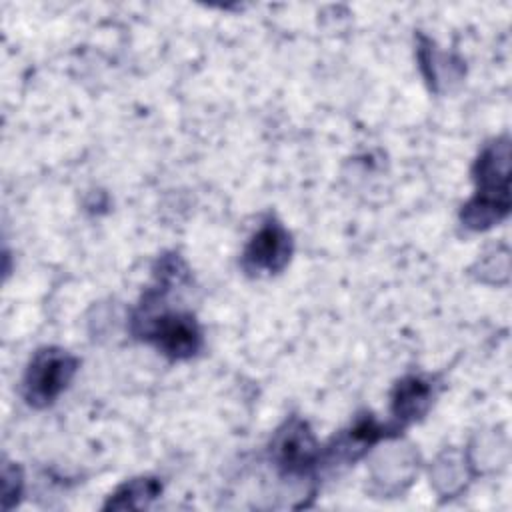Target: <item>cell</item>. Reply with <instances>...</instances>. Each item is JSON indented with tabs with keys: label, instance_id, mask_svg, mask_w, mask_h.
Masks as SVG:
<instances>
[{
	"label": "cell",
	"instance_id": "cell-1",
	"mask_svg": "<svg viewBox=\"0 0 512 512\" xmlns=\"http://www.w3.org/2000/svg\"><path fill=\"white\" fill-rule=\"evenodd\" d=\"M78 360L60 348H44L32 358L24 376V396L34 406L52 404L70 384Z\"/></svg>",
	"mask_w": 512,
	"mask_h": 512
},
{
	"label": "cell",
	"instance_id": "cell-2",
	"mask_svg": "<svg viewBox=\"0 0 512 512\" xmlns=\"http://www.w3.org/2000/svg\"><path fill=\"white\" fill-rule=\"evenodd\" d=\"M290 234L276 220H268L244 250L242 264L248 272H278L290 258Z\"/></svg>",
	"mask_w": 512,
	"mask_h": 512
},
{
	"label": "cell",
	"instance_id": "cell-3",
	"mask_svg": "<svg viewBox=\"0 0 512 512\" xmlns=\"http://www.w3.org/2000/svg\"><path fill=\"white\" fill-rule=\"evenodd\" d=\"M148 338L172 358H188L200 348V330L190 314H162L146 330Z\"/></svg>",
	"mask_w": 512,
	"mask_h": 512
},
{
	"label": "cell",
	"instance_id": "cell-4",
	"mask_svg": "<svg viewBox=\"0 0 512 512\" xmlns=\"http://www.w3.org/2000/svg\"><path fill=\"white\" fill-rule=\"evenodd\" d=\"M278 462L284 464L288 470H302L304 466L312 464L316 454V444L308 428L298 422L288 428V432L278 440L276 446Z\"/></svg>",
	"mask_w": 512,
	"mask_h": 512
},
{
	"label": "cell",
	"instance_id": "cell-5",
	"mask_svg": "<svg viewBox=\"0 0 512 512\" xmlns=\"http://www.w3.org/2000/svg\"><path fill=\"white\" fill-rule=\"evenodd\" d=\"M430 390L420 378H406L398 384L394 396V410L402 418H416L428 406Z\"/></svg>",
	"mask_w": 512,
	"mask_h": 512
},
{
	"label": "cell",
	"instance_id": "cell-6",
	"mask_svg": "<svg viewBox=\"0 0 512 512\" xmlns=\"http://www.w3.org/2000/svg\"><path fill=\"white\" fill-rule=\"evenodd\" d=\"M160 494V484L150 478H138L128 484H124L116 494L114 500H110V506L114 508H138L146 506L148 500L156 498Z\"/></svg>",
	"mask_w": 512,
	"mask_h": 512
}]
</instances>
